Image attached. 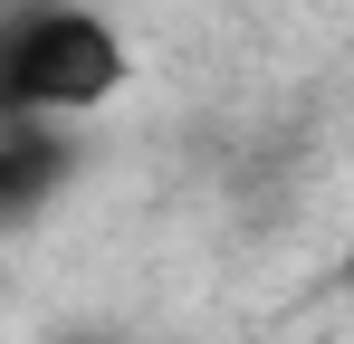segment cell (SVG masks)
Wrapping results in <instances>:
<instances>
[{
	"instance_id": "cell-1",
	"label": "cell",
	"mask_w": 354,
	"mask_h": 344,
	"mask_svg": "<svg viewBox=\"0 0 354 344\" xmlns=\"http://www.w3.org/2000/svg\"><path fill=\"white\" fill-rule=\"evenodd\" d=\"M124 86V39L115 19L77 0H29L0 19V124H58L86 115Z\"/></svg>"
},
{
	"instance_id": "cell-2",
	"label": "cell",
	"mask_w": 354,
	"mask_h": 344,
	"mask_svg": "<svg viewBox=\"0 0 354 344\" xmlns=\"http://www.w3.org/2000/svg\"><path fill=\"white\" fill-rule=\"evenodd\" d=\"M67 134L58 124H0V229L29 220V211H48V191L67 182Z\"/></svg>"
}]
</instances>
